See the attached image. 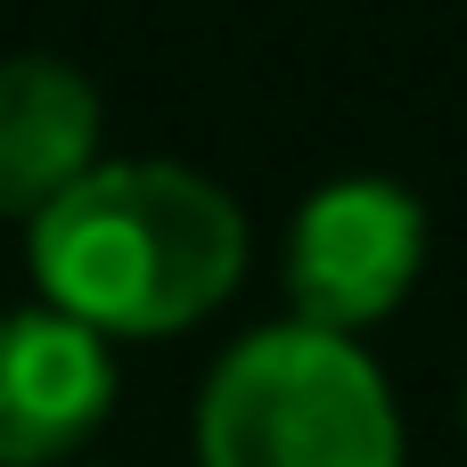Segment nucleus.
I'll return each instance as SVG.
<instances>
[{
  "instance_id": "nucleus-1",
  "label": "nucleus",
  "mask_w": 467,
  "mask_h": 467,
  "mask_svg": "<svg viewBox=\"0 0 467 467\" xmlns=\"http://www.w3.org/2000/svg\"><path fill=\"white\" fill-rule=\"evenodd\" d=\"M25 263L49 312L90 337H181L246 279L238 197L172 156H99L49 213L25 222Z\"/></svg>"
},
{
  "instance_id": "nucleus-6",
  "label": "nucleus",
  "mask_w": 467,
  "mask_h": 467,
  "mask_svg": "<svg viewBox=\"0 0 467 467\" xmlns=\"http://www.w3.org/2000/svg\"><path fill=\"white\" fill-rule=\"evenodd\" d=\"M460 427H467V394H460Z\"/></svg>"
},
{
  "instance_id": "nucleus-4",
  "label": "nucleus",
  "mask_w": 467,
  "mask_h": 467,
  "mask_svg": "<svg viewBox=\"0 0 467 467\" xmlns=\"http://www.w3.org/2000/svg\"><path fill=\"white\" fill-rule=\"evenodd\" d=\"M115 410V353L49 304L0 312V467L74 460Z\"/></svg>"
},
{
  "instance_id": "nucleus-5",
  "label": "nucleus",
  "mask_w": 467,
  "mask_h": 467,
  "mask_svg": "<svg viewBox=\"0 0 467 467\" xmlns=\"http://www.w3.org/2000/svg\"><path fill=\"white\" fill-rule=\"evenodd\" d=\"M99 164V90L49 49L0 57V213H49Z\"/></svg>"
},
{
  "instance_id": "nucleus-3",
  "label": "nucleus",
  "mask_w": 467,
  "mask_h": 467,
  "mask_svg": "<svg viewBox=\"0 0 467 467\" xmlns=\"http://www.w3.org/2000/svg\"><path fill=\"white\" fill-rule=\"evenodd\" d=\"M287 304L304 328L361 337L427 271V205L386 172L320 181L287 222Z\"/></svg>"
},
{
  "instance_id": "nucleus-2",
  "label": "nucleus",
  "mask_w": 467,
  "mask_h": 467,
  "mask_svg": "<svg viewBox=\"0 0 467 467\" xmlns=\"http://www.w3.org/2000/svg\"><path fill=\"white\" fill-rule=\"evenodd\" d=\"M197 467H402V410L361 337L246 328L197 394Z\"/></svg>"
}]
</instances>
